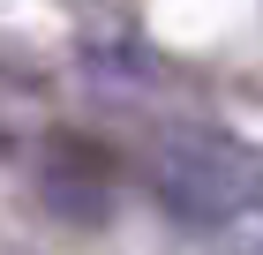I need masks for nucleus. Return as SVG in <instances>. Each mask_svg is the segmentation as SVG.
I'll list each match as a JSON object with an SVG mask.
<instances>
[{"mask_svg": "<svg viewBox=\"0 0 263 255\" xmlns=\"http://www.w3.org/2000/svg\"><path fill=\"white\" fill-rule=\"evenodd\" d=\"M211 255H263V210H248L241 225L211 233Z\"/></svg>", "mask_w": 263, "mask_h": 255, "instance_id": "obj_2", "label": "nucleus"}, {"mask_svg": "<svg viewBox=\"0 0 263 255\" xmlns=\"http://www.w3.org/2000/svg\"><path fill=\"white\" fill-rule=\"evenodd\" d=\"M151 195L165 203V218H181L196 233H226L248 210H263V158L233 128L173 120L151 135Z\"/></svg>", "mask_w": 263, "mask_h": 255, "instance_id": "obj_1", "label": "nucleus"}]
</instances>
